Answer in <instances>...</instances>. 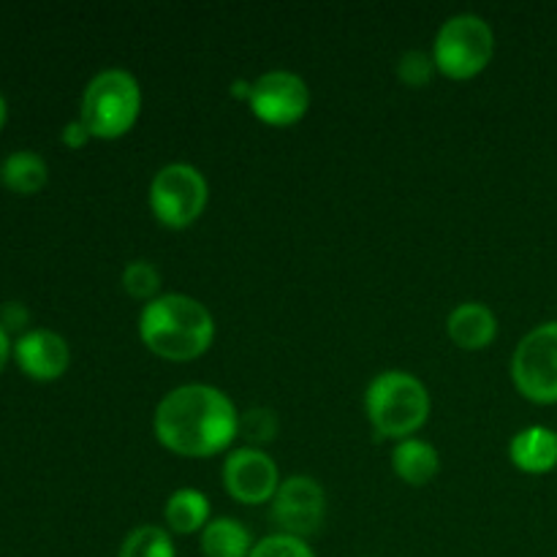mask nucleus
Segmentation results:
<instances>
[{
    "mask_svg": "<svg viewBox=\"0 0 557 557\" xmlns=\"http://www.w3.org/2000/svg\"><path fill=\"white\" fill-rule=\"evenodd\" d=\"M223 484L228 495L239 504H267L275 498L281 487V473H277L275 460L259 446H239L228 451L223 462Z\"/></svg>",
    "mask_w": 557,
    "mask_h": 557,
    "instance_id": "10",
    "label": "nucleus"
},
{
    "mask_svg": "<svg viewBox=\"0 0 557 557\" xmlns=\"http://www.w3.org/2000/svg\"><path fill=\"white\" fill-rule=\"evenodd\" d=\"M27 324H30V313L22 302H5L3 310H0V326L5 332H22L25 335Z\"/></svg>",
    "mask_w": 557,
    "mask_h": 557,
    "instance_id": "23",
    "label": "nucleus"
},
{
    "mask_svg": "<svg viewBox=\"0 0 557 557\" xmlns=\"http://www.w3.org/2000/svg\"><path fill=\"white\" fill-rule=\"evenodd\" d=\"M256 542L248 528L234 517H215L201 531L205 557H250Z\"/></svg>",
    "mask_w": 557,
    "mask_h": 557,
    "instance_id": "16",
    "label": "nucleus"
},
{
    "mask_svg": "<svg viewBox=\"0 0 557 557\" xmlns=\"http://www.w3.org/2000/svg\"><path fill=\"white\" fill-rule=\"evenodd\" d=\"M11 354H14V346H11V341H9V332L0 326V370L5 368V362H9Z\"/></svg>",
    "mask_w": 557,
    "mask_h": 557,
    "instance_id": "25",
    "label": "nucleus"
},
{
    "mask_svg": "<svg viewBox=\"0 0 557 557\" xmlns=\"http://www.w3.org/2000/svg\"><path fill=\"white\" fill-rule=\"evenodd\" d=\"M0 180H3L5 188L20 196L38 194L49 180L47 161L33 150H16L0 166Z\"/></svg>",
    "mask_w": 557,
    "mask_h": 557,
    "instance_id": "17",
    "label": "nucleus"
},
{
    "mask_svg": "<svg viewBox=\"0 0 557 557\" xmlns=\"http://www.w3.org/2000/svg\"><path fill=\"white\" fill-rule=\"evenodd\" d=\"M123 288L134 299L150 302V299L158 297V288H161V270L147 259L131 261L123 270Z\"/></svg>",
    "mask_w": 557,
    "mask_h": 557,
    "instance_id": "19",
    "label": "nucleus"
},
{
    "mask_svg": "<svg viewBox=\"0 0 557 557\" xmlns=\"http://www.w3.org/2000/svg\"><path fill=\"white\" fill-rule=\"evenodd\" d=\"M326 517V493L313 476H288L272 498V520L281 528L277 533L308 539L319 533Z\"/></svg>",
    "mask_w": 557,
    "mask_h": 557,
    "instance_id": "9",
    "label": "nucleus"
},
{
    "mask_svg": "<svg viewBox=\"0 0 557 557\" xmlns=\"http://www.w3.org/2000/svg\"><path fill=\"white\" fill-rule=\"evenodd\" d=\"M156 438L180 457H212L239 435L232 397L210 384H183L163 395L152 413Z\"/></svg>",
    "mask_w": 557,
    "mask_h": 557,
    "instance_id": "1",
    "label": "nucleus"
},
{
    "mask_svg": "<svg viewBox=\"0 0 557 557\" xmlns=\"http://www.w3.org/2000/svg\"><path fill=\"white\" fill-rule=\"evenodd\" d=\"M14 359L25 375L36 381H54L69 370L71 348L63 335L52 330H27L14 343Z\"/></svg>",
    "mask_w": 557,
    "mask_h": 557,
    "instance_id": "11",
    "label": "nucleus"
},
{
    "mask_svg": "<svg viewBox=\"0 0 557 557\" xmlns=\"http://www.w3.org/2000/svg\"><path fill=\"white\" fill-rule=\"evenodd\" d=\"M141 112V87L125 69H103L82 92L79 120L96 139H117L134 128Z\"/></svg>",
    "mask_w": 557,
    "mask_h": 557,
    "instance_id": "4",
    "label": "nucleus"
},
{
    "mask_svg": "<svg viewBox=\"0 0 557 557\" xmlns=\"http://www.w3.org/2000/svg\"><path fill=\"white\" fill-rule=\"evenodd\" d=\"M446 332L460 348L479 351L498 335V315L484 302H460L446 319Z\"/></svg>",
    "mask_w": 557,
    "mask_h": 557,
    "instance_id": "12",
    "label": "nucleus"
},
{
    "mask_svg": "<svg viewBox=\"0 0 557 557\" xmlns=\"http://www.w3.org/2000/svg\"><path fill=\"white\" fill-rule=\"evenodd\" d=\"M511 381L522 397L542 406L557 403V321L533 326L511 354Z\"/></svg>",
    "mask_w": 557,
    "mask_h": 557,
    "instance_id": "7",
    "label": "nucleus"
},
{
    "mask_svg": "<svg viewBox=\"0 0 557 557\" xmlns=\"http://www.w3.org/2000/svg\"><path fill=\"white\" fill-rule=\"evenodd\" d=\"M509 457L520 471L549 473L557 466V433L544 424H531L511 438Z\"/></svg>",
    "mask_w": 557,
    "mask_h": 557,
    "instance_id": "13",
    "label": "nucleus"
},
{
    "mask_svg": "<svg viewBox=\"0 0 557 557\" xmlns=\"http://www.w3.org/2000/svg\"><path fill=\"white\" fill-rule=\"evenodd\" d=\"M277 433V417L270 408H250V411L239 413V438H245V446H259L275 438Z\"/></svg>",
    "mask_w": 557,
    "mask_h": 557,
    "instance_id": "20",
    "label": "nucleus"
},
{
    "mask_svg": "<svg viewBox=\"0 0 557 557\" xmlns=\"http://www.w3.org/2000/svg\"><path fill=\"white\" fill-rule=\"evenodd\" d=\"M435 74L433 52L424 49H406L397 60V76L406 82L408 87H424Z\"/></svg>",
    "mask_w": 557,
    "mask_h": 557,
    "instance_id": "21",
    "label": "nucleus"
},
{
    "mask_svg": "<svg viewBox=\"0 0 557 557\" xmlns=\"http://www.w3.org/2000/svg\"><path fill=\"white\" fill-rule=\"evenodd\" d=\"M210 498L201 490L183 487L174 490L169 495L166 506H163V520H166L169 531L180 533V536H190V533H201L207 522L212 520Z\"/></svg>",
    "mask_w": 557,
    "mask_h": 557,
    "instance_id": "15",
    "label": "nucleus"
},
{
    "mask_svg": "<svg viewBox=\"0 0 557 557\" xmlns=\"http://www.w3.org/2000/svg\"><path fill=\"white\" fill-rule=\"evenodd\" d=\"M60 139H63L65 147H74V150H79V147L87 145V139H92V136H90V131L85 128V123L76 117V120H71L69 125H65L63 134H60Z\"/></svg>",
    "mask_w": 557,
    "mask_h": 557,
    "instance_id": "24",
    "label": "nucleus"
},
{
    "mask_svg": "<svg viewBox=\"0 0 557 557\" xmlns=\"http://www.w3.org/2000/svg\"><path fill=\"white\" fill-rule=\"evenodd\" d=\"M495 54V33L484 16L455 14L438 27L433 41V60L441 74L451 79H471L482 74Z\"/></svg>",
    "mask_w": 557,
    "mask_h": 557,
    "instance_id": "5",
    "label": "nucleus"
},
{
    "mask_svg": "<svg viewBox=\"0 0 557 557\" xmlns=\"http://www.w3.org/2000/svg\"><path fill=\"white\" fill-rule=\"evenodd\" d=\"M117 557H177V547L166 528L139 525L123 539Z\"/></svg>",
    "mask_w": 557,
    "mask_h": 557,
    "instance_id": "18",
    "label": "nucleus"
},
{
    "mask_svg": "<svg viewBox=\"0 0 557 557\" xmlns=\"http://www.w3.org/2000/svg\"><path fill=\"white\" fill-rule=\"evenodd\" d=\"M250 112L270 125H292L305 117L310 107V87L288 69L264 71L250 85Z\"/></svg>",
    "mask_w": 557,
    "mask_h": 557,
    "instance_id": "8",
    "label": "nucleus"
},
{
    "mask_svg": "<svg viewBox=\"0 0 557 557\" xmlns=\"http://www.w3.org/2000/svg\"><path fill=\"white\" fill-rule=\"evenodd\" d=\"M364 413L384 438H413L430 417V392L406 370H384L364 389Z\"/></svg>",
    "mask_w": 557,
    "mask_h": 557,
    "instance_id": "3",
    "label": "nucleus"
},
{
    "mask_svg": "<svg viewBox=\"0 0 557 557\" xmlns=\"http://www.w3.org/2000/svg\"><path fill=\"white\" fill-rule=\"evenodd\" d=\"M5 117H9V107H5V98L0 96V128L5 125Z\"/></svg>",
    "mask_w": 557,
    "mask_h": 557,
    "instance_id": "26",
    "label": "nucleus"
},
{
    "mask_svg": "<svg viewBox=\"0 0 557 557\" xmlns=\"http://www.w3.org/2000/svg\"><path fill=\"white\" fill-rule=\"evenodd\" d=\"M139 337L152 354L172 362L201 357L215 341V319L188 294H158L139 313Z\"/></svg>",
    "mask_w": 557,
    "mask_h": 557,
    "instance_id": "2",
    "label": "nucleus"
},
{
    "mask_svg": "<svg viewBox=\"0 0 557 557\" xmlns=\"http://www.w3.org/2000/svg\"><path fill=\"white\" fill-rule=\"evenodd\" d=\"M392 468L406 484L422 487L430 484L441 471V455L430 441L403 438L392 449Z\"/></svg>",
    "mask_w": 557,
    "mask_h": 557,
    "instance_id": "14",
    "label": "nucleus"
},
{
    "mask_svg": "<svg viewBox=\"0 0 557 557\" xmlns=\"http://www.w3.org/2000/svg\"><path fill=\"white\" fill-rule=\"evenodd\" d=\"M250 557H315L305 539L288 536V533H270L261 542H256Z\"/></svg>",
    "mask_w": 557,
    "mask_h": 557,
    "instance_id": "22",
    "label": "nucleus"
},
{
    "mask_svg": "<svg viewBox=\"0 0 557 557\" xmlns=\"http://www.w3.org/2000/svg\"><path fill=\"white\" fill-rule=\"evenodd\" d=\"M210 185L194 163L174 161L156 172L150 183V210L163 226L185 228L205 212Z\"/></svg>",
    "mask_w": 557,
    "mask_h": 557,
    "instance_id": "6",
    "label": "nucleus"
}]
</instances>
